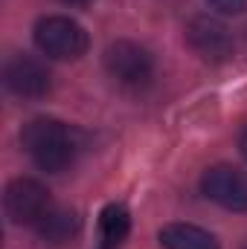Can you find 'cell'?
I'll use <instances>...</instances> for the list:
<instances>
[{
	"label": "cell",
	"mask_w": 247,
	"mask_h": 249,
	"mask_svg": "<svg viewBox=\"0 0 247 249\" xmlns=\"http://www.w3.org/2000/svg\"><path fill=\"white\" fill-rule=\"evenodd\" d=\"M21 145L41 171L62 174L76 165V160L87 148V133L76 124L62 122V119L38 116V119L23 124Z\"/></svg>",
	"instance_id": "obj_1"
},
{
	"label": "cell",
	"mask_w": 247,
	"mask_h": 249,
	"mask_svg": "<svg viewBox=\"0 0 247 249\" xmlns=\"http://www.w3.org/2000/svg\"><path fill=\"white\" fill-rule=\"evenodd\" d=\"M35 47L41 55L53 58V61H73L82 58L90 47V38L84 32V26L67 15H47L35 23L32 29Z\"/></svg>",
	"instance_id": "obj_2"
},
{
	"label": "cell",
	"mask_w": 247,
	"mask_h": 249,
	"mask_svg": "<svg viewBox=\"0 0 247 249\" xmlns=\"http://www.w3.org/2000/svg\"><path fill=\"white\" fill-rule=\"evenodd\" d=\"M102 64H105V72L123 84L128 90H140V87H148L151 78H154V58L145 47L134 44V41H114L105 55H102Z\"/></svg>",
	"instance_id": "obj_3"
},
{
	"label": "cell",
	"mask_w": 247,
	"mask_h": 249,
	"mask_svg": "<svg viewBox=\"0 0 247 249\" xmlns=\"http://www.w3.org/2000/svg\"><path fill=\"white\" fill-rule=\"evenodd\" d=\"M3 209L15 226H32L35 229L53 212V197H50V188L44 183H38L32 177H18L6 186Z\"/></svg>",
	"instance_id": "obj_4"
},
{
	"label": "cell",
	"mask_w": 247,
	"mask_h": 249,
	"mask_svg": "<svg viewBox=\"0 0 247 249\" xmlns=\"http://www.w3.org/2000/svg\"><path fill=\"white\" fill-rule=\"evenodd\" d=\"M186 44L192 47V53L198 58H204L206 64L230 61V55L236 50L233 32L218 18H209V15H198V18L189 20V26H186Z\"/></svg>",
	"instance_id": "obj_5"
},
{
	"label": "cell",
	"mask_w": 247,
	"mask_h": 249,
	"mask_svg": "<svg viewBox=\"0 0 247 249\" xmlns=\"http://www.w3.org/2000/svg\"><path fill=\"white\" fill-rule=\"evenodd\" d=\"M201 191L206 200L227 212H247V174L236 165H212L201 177Z\"/></svg>",
	"instance_id": "obj_6"
},
{
	"label": "cell",
	"mask_w": 247,
	"mask_h": 249,
	"mask_svg": "<svg viewBox=\"0 0 247 249\" xmlns=\"http://www.w3.org/2000/svg\"><path fill=\"white\" fill-rule=\"evenodd\" d=\"M3 84L18 99H44L53 87L47 64L32 55H12L3 67Z\"/></svg>",
	"instance_id": "obj_7"
},
{
	"label": "cell",
	"mask_w": 247,
	"mask_h": 249,
	"mask_svg": "<svg viewBox=\"0 0 247 249\" xmlns=\"http://www.w3.org/2000/svg\"><path fill=\"white\" fill-rule=\"evenodd\" d=\"M79 232H82V217L73 209H56V206L35 226L38 241L47 244V247H67V244H73L79 238Z\"/></svg>",
	"instance_id": "obj_8"
},
{
	"label": "cell",
	"mask_w": 247,
	"mask_h": 249,
	"mask_svg": "<svg viewBox=\"0 0 247 249\" xmlns=\"http://www.w3.org/2000/svg\"><path fill=\"white\" fill-rule=\"evenodd\" d=\"M157 241L163 249H221L212 232L195 223H166L157 232Z\"/></svg>",
	"instance_id": "obj_9"
},
{
	"label": "cell",
	"mask_w": 247,
	"mask_h": 249,
	"mask_svg": "<svg viewBox=\"0 0 247 249\" xmlns=\"http://www.w3.org/2000/svg\"><path fill=\"white\" fill-rule=\"evenodd\" d=\"M131 232V212L125 203H108L99 214V247L96 249H120Z\"/></svg>",
	"instance_id": "obj_10"
},
{
	"label": "cell",
	"mask_w": 247,
	"mask_h": 249,
	"mask_svg": "<svg viewBox=\"0 0 247 249\" xmlns=\"http://www.w3.org/2000/svg\"><path fill=\"white\" fill-rule=\"evenodd\" d=\"M206 3L221 15H245L247 12V0H206Z\"/></svg>",
	"instance_id": "obj_11"
},
{
	"label": "cell",
	"mask_w": 247,
	"mask_h": 249,
	"mask_svg": "<svg viewBox=\"0 0 247 249\" xmlns=\"http://www.w3.org/2000/svg\"><path fill=\"white\" fill-rule=\"evenodd\" d=\"M239 148H242V157L247 160V127L242 130V136H239Z\"/></svg>",
	"instance_id": "obj_12"
},
{
	"label": "cell",
	"mask_w": 247,
	"mask_h": 249,
	"mask_svg": "<svg viewBox=\"0 0 247 249\" xmlns=\"http://www.w3.org/2000/svg\"><path fill=\"white\" fill-rule=\"evenodd\" d=\"M62 3H67V6H87L90 0H62Z\"/></svg>",
	"instance_id": "obj_13"
},
{
	"label": "cell",
	"mask_w": 247,
	"mask_h": 249,
	"mask_svg": "<svg viewBox=\"0 0 247 249\" xmlns=\"http://www.w3.org/2000/svg\"><path fill=\"white\" fill-rule=\"evenodd\" d=\"M245 249H247V247H245Z\"/></svg>",
	"instance_id": "obj_14"
}]
</instances>
